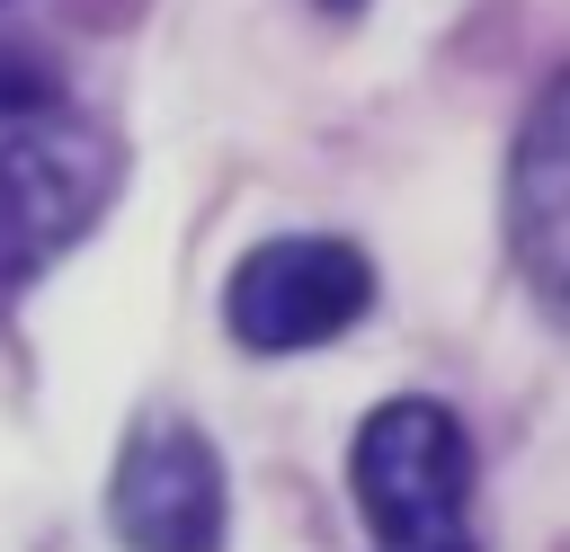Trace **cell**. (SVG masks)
Listing matches in <instances>:
<instances>
[{"instance_id":"5b68a950","label":"cell","mask_w":570,"mask_h":552,"mask_svg":"<svg viewBox=\"0 0 570 552\" xmlns=\"http://www.w3.org/2000/svg\"><path fill=\"white\" fill-rule=\"evenodd\" d=\"M508 240H517L525 285L561 312V285H570V98L561 80L525 116V142L508 169Z\"/></svg>"},{"instance_id":"277c9868","label":"cell","mask_w":570,"mask_h":552,"mask_svg":"<svg viewBox=\"0 0 570 552\" xmlns=\"http://www.w3.org/2000/svg\"><path fill=\"white\" fill-rule=\"evenodd\" d=\"M107 525L125 552H223L232 490H223L214 436L178 410L134 418V436L116 445V472H107Z\"/></svg>"},{"instance_id":"6da1fadb","label":"cell","mask_w":570,"mask_h":552,"mask_svg":"<svg viewBox=\"0 0 570 552\" xmlns=\"http://www.w3.org/2000/svg\"><path fill=\"white\" fill-rule=\"evenodd\" d=\"M116 134L53 89H0V303L71 258L116 205Z\"/></svg>"},{"instance_id":"7a4b0ae2","label":"cell","mask_w":570,"mask_h":552,"mask_svg":"<svg viewBox=\"0 0 570 552\" xmlns=\"http://www.w3.org/2000/svg\"><path fill=\"white\" fill-rule=\"evenodd\" d=\"M347 490L374 552H481L472 525V436L445 401H383L347 445Z\"/></svg>"},{"instance_id":"3957f363","label":"cell","mask_w":570,"mask_h":552,"mask_svg":"<svg viewBox=\"0 0 570 552\" xmlns=\"http://www.w3.org/2000/svg\"><path fill=\"white\" fill-rule=\"evenodd\" d=\"M365 312H374V258L338 231H276V240L240 249V267L223 276V329L249 356L330 347Z\"/></svg>"},{"instance_id":"8992f818","label":"cell","mask_w":570,"mask_h":552,"mask_svg":"<svg viewBox=\"0 0 570 552\" xmlns=\"http://www.w3.org/2000/svg\"><path fill=\"white\" fill-rule=\"evenodd\" d=\"M321 9H330V18H347V9H365V0H321Z\"/></svg>"}]
</instances>
